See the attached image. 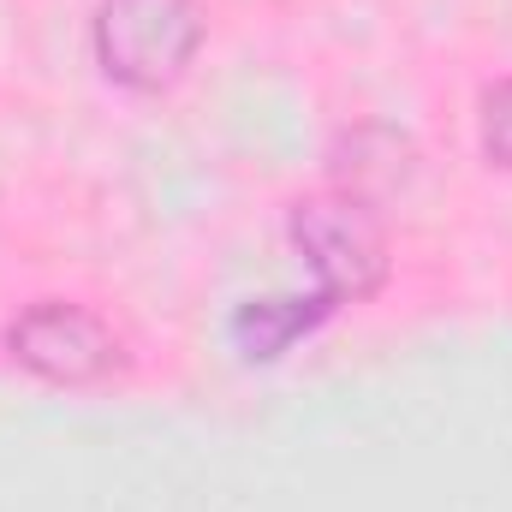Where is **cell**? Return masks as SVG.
I'll return each instance as SVG.
<instances>
[{
	"label": "cell",
	"mask_w": 512,
	"mask_h": 512,
	"mask_svg": "<svg viewBox=\"0 0 512 512\" xmlns=\"http://www.w3.org/2000/svg\"><path fill=\"white\" fill-rule=\"evenodd\" d=\"M6 352L30 376H42V382H54V387H96L120 370L114 328L96 310L60 304V298H42V304L18 310L12 328H6Z\"/></svg>",
	"instance_id": "obj_3"
},
{
	"label": "cell",
	"mask_w": 512,
	"mask_h": 512,
	"mask_svg": "<svg viewBox=\"0 0 512 512\" xmlns=\"http://www.w3.org/2000/svg\"><path fill=\"white\" fill-rule=\"evenodd\" d=\"M96 66L120 90H173L197 60L209 18L197 0H96Z\"/></svg>",
	"instance_id": "obj_2"
},
{
	"label": "cell",
	"mask_w": 512,
	"mask_h": 512,
	"mask_svg": "<svg viewBox=\"0 0 512 512\" xmlns=\"http://www.w3.org/2000/svg\"><path fill=\"white\" fill-rule=\"evenodd\" d=\"M286 233H292L298 256L310 262L316 286L298 292V298H251V304L233 310L227 334H233L245 364H274L286 346L316 334L340 304H358V298L382 292L387 268H393L376 209L352 191H322V197L292 203Z\"/></svg>",
	"instance_id": "obj_1"
},
{
	"label": "cell",
	"mask_w": 512,
	"mask_h": 512,
	"mask_svg": "<svg viewBox=\"0 0 512 512\" xmlns=\"http://www.w3.org/2000/svg\"><path fill=\"white\" fill-rule=\"evenodd\" d=\"M477 137H483V155L512 173V78L483 90V102H477Z\"/></svg>",
	"instance_id": "obj_4"
}]
</instances>
